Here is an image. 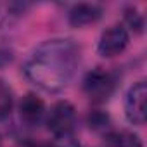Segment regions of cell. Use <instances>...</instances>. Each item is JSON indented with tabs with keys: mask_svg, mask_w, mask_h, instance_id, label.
Returning <instances> with one entry per match:
<instances>
[{
	"mask_svg": "<svg viewBox=\"0 0 147 147\" xmlns=\"http://www.w3.org/2000/svg\"><path fill=\"white\" fill-rule=\"evenodd\" d=\"M45 102L36 94H26L19 102V118L26 126H38L45 121Z\"/></svg>",
	"mask_w": 147,
	"mask_h": 147,
	"instance_id": "obj_6",
	"label": "cell"
},
{
	"mask_svg": "<svg viewBox=\"0 0 147 147\" xmlns=\"http://www.w3.org/2000/svg\"><path fill=\"white\" fill-rule=\"evenodd\" d=\"M12 107H14V92L5 80L0 78V121L9 118Z\"/></svg>",
	"mask_w": 147,
	"mask_h": 147,
	"instance_id": "obj_9",
	"label": "cell"
},
{
	"mask_svg": "<svg viewBox=\"0 0 147 147\" xmlns=\"http://www.w3.org/2000/svg\"><path fill=\"white\" fill-rule=\"evenodd\" d=\"M128 43H130V31L123 24H114L102 31L99 43H97V52L100 57L111 59V57L123 54Z\"/></svg>",
	"mask_w": 147,
	"mask_h": 147,
	"instance_id": "obj_4",
	"label": "cell"
},
{
	"mask_svg": "<svg viewBox=\"0 0 147 147\" xmlns=\"http://www.w3.org/2000/svg\"><path fill=\"white\" fill-rule=\"evenodd\" d=\"M83 92L94 104H104L114 94L116 80L109 71L102 67H95L88 71L83 78Z\"/></svg>",
	"mask_w": 147,
	"mask_h": 147,
	"instance_id": "obj_3",
	"label": "cell"
},
{
	"mask_svg": "<svg viewBox=\"0 0 147 147\" xmlns=\"http://www.w3.org/2000/svg\"><path fill=\"white\" fill-rule=\"evenodd\" d=\"M109 125H111V118L102 113V111H92L88 116V126L95 131H109Z\"/></svg>",
	"mask_w": 147,
	"mask_h": 147,
	"instance_id": "obj_11",
	"label": "cell"
},
{
	"mask_svg": "<svg viewBox=\"0 0 147 147\" xmlns=\"http://www.w3.org/2000/svg\"><path fill=\"white\" fill-rule=\"evenodd\" d=\"M102 7L99 4H76L67 12V21L73 28H85L95 24L102 18Z\"/></svg>",
	"mask_w": 147,
	"mask_h": 147,
	"instance_id": "obj_7",
	"label": "cell"
},
{
	"mask_svg": "<svg viewBox=\"0 0 147 147\" xmlns=\"http://www.w3.org/2000/svg\"><path fill=\"white\" fill-rule=\"evenodd\" d=\"M128 31L131 30L133 33H142L144 31V16L138 14V11L135 7H128L125 9V24H123Z\"/></svg>",
	"mask_w": 147,
	"mask_h": 147,
	"instance_id": "obj_10",
	"label": "cell"
},
{
	"mask_svg": "<svg viewBox=\"0 0 147 147\" xmlns=\"http://www.w3.org/2000/svg\"><path fill=\"white\" fill-rule=\"evenodd\" d=\"M0 147H2V142H0Z\"/></svg>",
	"mask_w": 147,
	"mask_h": 147,
	"instance_id": "obj_12",
	"label": "cell"
},
{
	"mask_svg": "<svg viewBox=\"0 0 147 147\" xmlns=\"http://www.w3.org/2000/svg\"><path fill=\"white\" fill-rule=\"evenodd\" d=\"M147 85L144 80L133 83L125 97V116L126 119L135 125V126H142L147 119Z\"/></svg>",
	"mask_w": 147,
	"mask_h": 147,
	"instance_id": "obj_5",
	"label": "cell"
},
{
	"mask_svg": "<svg viewBox=\"0 0 147 147\" xmlns=\"http://www.w3.org/2000/svg\"><path fill=\"white\" fill-rule=\"evenodd\" d=\"M80 64V47L71 38H52L40 43L24 62V76L40 90L62 92Z\"/></svg>",
	"mask_w": 147,
	"mask_h": 147,
	"instance_id": "obj_1",
	"label": "cell"
},
{
	"mask_svg": "<svg viewBox=\"0 0 147 147\" xmlns=\"http://www.w3.org/2000/svg\"><path fill=\"white\" fill-rule=\"evenodd\" d=\"M104 147H144V142L130 130H109L104 133Z\"/></svg>",
	"mask_w": 147,
	"mask_h": 147,
	"instance_id": "obj_8",
	"label": "cell"
},
{
	"mask_svg": "<svg viewBox=\"0 0 147 147\" xmlns=\"http://www.w3.org/2000/svg\"><path fill=\"white\" fill-rule=\"evenodd\" d=\"M45 125L49 131L55 138H67L71 137L76 125V109L67 100L55 102L50 111L45 114Z\"/></svg>",
	"mask_w": 147,
	"mask_h": 147,
	"instance_id": "obj_2",
	"label": "cell"
}]
</instances>
